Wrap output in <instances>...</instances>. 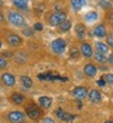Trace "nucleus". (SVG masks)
<instances>
[{"mask_svg": "<svg viewBox=\"0 0 113 123\" xmlns=\"http://www.w3.org/2000/svg\"><path fill=\"white\" fill-rule=\"evenodd\" d=\"M12 4L20 9V10H27V4H28V0H11Z\"/></svg>", "mask_w": 113, "mask_h": 123, "instance_id": "obj_17", "label": "nucleus"}, {"mask_svg": "<svg viewBox=\"0 0 113 123\" xmlns=\"http://www.w3.org/2000/svg\"><path fill=\"white\" fill-rule=\"evenodd\" d=\"M0 48H1V41H0Z\"/></svg>", "mask_w": 113, "mask_h": 123, "instance_id": "obj_39", "label": "nucleus"}, {"mask_svg": "<svg viewBox=\"0 0 113 123\" xmlns=\"http://www.w3.org/2000/svg\"><path fill=\"white\" fill-rule=\"evenodd\" d=\"M87 89L84 87V86H76L74 90H73V96L76 98V100H84L85 97H87Z\"/></svg>", "mask_w": 113, "mask_h": 123, "instance_id": "obj_6", "label": "nucleus"}, {"mask_svg": "<svg viewBox=\"0 0 113 123\" xmlns=\"http://www.w3.org/2000/svg\"><path fill=\"white\" fill-rule=\"evenodd\" d=\"M105 123H113V121H106Z\"/></svg>", "mask_w": 113, "mask_h": 123, "instance_id": "obj_37", "label": "nucleus"}, {"mask_svg": "<svg viewBox=\"0 0 113 123\" xmlns=\"http://www.w3.org/2000/svg\"><path fill=\"white\" fill-rule=\"evenodd\" d=\"M7 21L15 27H24L26 26V20L24 15L17 11H9L7 12Z\"/></svg>", "mask_w": 113, "mask_h": 123, "instance_id": "obj_1", "label": "nucleus"}, {"mask_svg": "<svg viewBox=\"0 0 113 123\" xmlns=\"http://www.w3.org/2000/svg\"><path fill=\"white\" fill-rule=\"evenodd\" d=\"M94 36L97 37V38H103L107 36V31H106V27L103 25H97L95 28H94Z\"/></svg>", "mask_w": 113, "mask_h": 123, "instance_id": "obj_11", "label": "nucleus"}, {"mask_svg": "<svg viewBox=\"0 0 113 123\" xmlns=\"http://www.w3.org/2000/svg\"><path fill=\"white\" fill-rule=\"evenodd\" d=\"M33 30H36V31H43V25L39 24V22H36L33 25Z\"/></svg>", "mask_w": 113, "mask_h": 123, "instance_id": "obj_30", "label": "nucleus"}, {"mask_svg": "<svg viewBox=\"0 0 113 123\" xmlns=\"http://www.w3.org/2000/svg\"><path fill=\"white\" fill-rule=\"evenodd\" d=\"M109 1H113V0H109Z\"/></svg>", "mask_w": 113, "mask_h": 123, "instance_id": "obj_40", "label": "nucleus"}, {"mask_svg": "<svg viewBox=\"0 0 113 123\" xmlns=\"http://www.w3.org/2000/svg\"><path fill=\"white\" fill-rule=\"evenodd\" d=\"M70 28H71V22L69 21V20H64V21L59 25V30L61 31V32H68Z\"/></svg>", "mask_w": 113, "mask_h": 123, "instance_id": "obj_20", "label": "nucleus"}, {"mask_svg": "<svg viewBox=\"0 0 113 123\" xmlns=\"http://www.w3.org/2000/svg\"><path fill=\"white\" fill-rule=\"evenodd\" d=\"M1 81L4 83L5 86H9V87H12L16 83V79L12 74H10V73H4L1 74Z\"/></svg>", "mask_w": 113, "mask_h": 123, "instance_id": "obj_7", "label": "nucleus"}, {"mask_svg": "<svg viewBox=\"0 0 113 123\" xmlns=\"http://www.w3.org/2000/svg\"><path fill=\"white\" fill-rule=\"evenodd\" d=\"M75 32H76L77 38L84 39V38L86 37V27H85V25H83V24H77V25L75 26Z\"/></svg>", "mask_w": 113, "mask_h": 123, "instance_id": "obj_13", "label": "nucleus"}, {"mask_svg": "<svg viewBox=\"0 0 113 123\" xmlns=\"http://www.w3.org/2000/svg\"><path fill=\"white\" fill-rule=\"evenodd\" d=\"M59 118L61 119V121H64V122H70V121H73L74 118H75V116L74 115H70V113H66V112H61V115L59 116Z\"/></svg>", "mask_w": 113, "mask_h": 123, "instance_id": "obj_23", "label": "nucleus"}, {"mask_svg": "<svg viewBox=\"0 0 113 123\" xmlns=\"http://www.w3.org/2000/svg\"><path fill=\"white\" fill-rule=\"evenodd\" d=\"M108 20H109L111 25L113 26V12H112V14H109V16H108Z\"/></svg>", "mask_w": 113, "mask_h": 123, "instance_id": "obj_33", "label": "nucleus"}, {"mask_svg": "<svg viewBox=\"0 0 113 123\" xmlns=\"http://www.w3.org/2000/svg\"><path fill=\"white\" fill-rule=\"evenodd\" d=\"M42 123H55V121H54L53 118L47 117V118H44V119H43V122H42Z\"/></svg>", "mask_w": 113, "mask_h": 123, "instance_id": "obj_32", "label": "nucleus"}, {"mask_svg": "<svg viewBox=\"0 0 113 123\" xmlns=\"http://www.w3.org/2000/svg\"><path fill=\"white\" fill-rule=\"evenodd\" d=\"M96 50H97L98 53L106 54V53L108 52V46H107L106 43H103V42H97V43H96Z\"/></svg>", "mask_w": 113, "mask_h": 123, "instance_id": "obj_19", "label": "nucleus"}, {"mask_svg": "<svg viewBox=\"0 0 113 123\" xmlns=\"http://www.w3.org/2000/svg\"><path fill=\"white\" fill-rule=\"evenodd\" d=\"M21 123H22V122H21Z\"/></svg>", "mask_w": 113, "mask_h": 123, "instance_id": "obj_41", "label": "nucleus"}, {"mask_svg": "<svg viewBox=\"0 0 113 123\" xmlns=\"http://www.w3.org/2000/svg\"><path fill=\"white\" fill-rule=\"evenodd\" d=\"M6 41H7V43L11 46V47H17L22 43V38L20 37L18 35H9L6 37Z\"/></svg>", "mask_w": 113, "mask_h": 123, "instance_id": "obj_8", "label": "nucleus"}, {"mask_svg": "<svg viewBox=\"0 0 113 123\" xmlns=\"http://www.w3.org/2000/svg\"><path fill=\"white\" fill-rule=\"evenodd\" d=\"M50 48H52V50L55 54H63L65 52L66 43H65V41L63 38H57L50 43Z\"/></svg>", "mask_w": 113, "mask_h": 123, "instance_id": "obj_2", "label": "nucleus"}, {"mask_svg": "<svg viewBox=\"0 0 113 123\" xmlns=\"http://www.w3.org/2000/svg\"><path fill=\"white\" fill-rule=\"evenodd\" d=\"M7 119L11 123H21L25 121V113L21 111H12L7 115Z\"/></svg>", "mask_w": 113, "mask_h": 123, "instance_id": "obj_4", "label": "nucleus"}, {"mask_svg": "<svg viewBox=\"0 0 113 123\" xmlns=\"http://www.w3.org/2000/svg\"><path fill=\"white\" fill-rule=\"evenodd\" d=\"M87 97L91 102H94V104H97V102H100L102 100V95H101V92L98 90H91L89 94H87Z\"/></svg>", "mask_w": 113, "mask_h": 123, "instance_id": "obj_10", "label": "nucleus"}, {"mask_svg": "<svg viewBox=\"0 0 113 123\" xmlns=\"http://www.w3.org/2000/svg\"><path fill=\"white\" fill-rule=\"evenodd\" d=\"M20 80H21V84H22V86H25L26 89H30L31 86H32V84H33L32 79H31L30 76H27V75H22Z\"/></svg>", "mask_w": 113, "mask_h": 123, "instance_id": "obj_18", "label": "nucleus"}, {"mask_svg": "<svg viewBox=\"0 0 113 123\" xmlns=\"http://www.w3.org/2000/svg\"><path fill=\"white\" fill-rule=\"evenodd\" d=\"M64 20H66V15L64 12H61V11H55L53 12L52 15L49 16L48 18V24L50 26H59L61 22L64 21Z\"/></svg>", "mask_w": 113, "mask_h": 123, "instance_id": "obj_3", "label": "nucleus"}, {"mask_svg": "<svg viewBox=\"0 0 113 123\" xmlns=\"http://www.w3.org/2000/svg\"><path fill=\"white\" fill-rule=\"evenodd\" d=\"M7 67V62L6 59L3 57V55H0V69H5Z\"/></svg>", "mask_w": 113, "mask_h": 123, "instance_id": "obj_27", "label": "nucleus"}, {"mask_svg": "<svg viewBox=\"0 0 113 123\" xmlns=\"http://www.w3.org/2000/svg\"><path fill=\"white\" fill-rule=\"evenodd\" d=\"M70 55L73 57V58H77L79 57V50L76 48H71L70 49Z\"/></svg>", "mask_w": 113, "mask_h": 123, "instance_id": "obj_29", "label": "nucleus"}, {"mask_svg": "<svg viewBox=\"0 0 113 123\" xmlns=\"http://www.w3.org/2000/svg\"><path fill=\"white\" fill-rule=\"evenodd\" d=\"M97 85L98 86H101V87H103L105 85H106V80L102 78V79H100V80H97Z\"/></svg>", "mask_w": 113, "mask_h": 123, "instance_id": "obj_31", "label": "nucleus"}, {"mask_svg": "<svg viewBox=\"0 0 113 123\" xmlns=\"http://www.w3.org/2000/svg\"><path fill=\"white\" fill-rule=\"evenodd\" d=\"M26 111H27V116L31 119H33V121L39 119L41 116H42V111H41L38 107H36L35 105H28V107L26 108Z\"/></svg>", "mask_w": 113, "mask_h": 123, "instance_id": "obj_5", "label": "nucleus"}, {"mask_svg": "<svg viewBox=\"0 0 113 123\" xmlns=\"http://www.w3.org/2000/svg\"><path fill=\"white\" fill-rule=\"evenodd\" d=\"M98 6L105 10H109L112 7V3L109 0H98Z\"/></svg>", "mask_w": 113, "mask_h": 123, "instance_id": "obj_24", "label": "nucleus"}, {"mask_svg": "<svg viewBox=\"0 0 113 123\" xmlns=\"http://www.w3.org/2000/svg\"><path fill=\"white\" fill-rule=\"evenodd\" d=\"M84 73H85V75L89 76V78H94V76L97 74V68H96L94 64L89 63V64H86V65L84 67Z\"/></svg>", "mask_w": 113, "mask_h": 123, "instance_id": "obj_12", "label": "nucleus"}, {"mask_svg": "<svg viewBox=\"0 0 113 123\" xmlns=\"http://www.w3.org/2000/svg\"><path fill=\"white\" fill-rule=\"evenodd\" d=\"M11 101L14 102V104H16V105H21V104H24V101H25V96L22 94H20V92H15V94L11 95Z\"/></svg>", "mask_w": 113, "mask_h": 123, "instance_id": "obj_15", "label": "nucleus"}, {"mask_svg": "<svg viewBox=\"0 0 113 123\" xmlns=\"http://www.w3.org/2000/svg\"><path fill=\"white\" fill-rule=\"evenodd\" d=\"M80 52L84 55V58H92L94 57V52H92V47L89 43H83L80 46Z\"/></svg>", "mask_w": 113, "mask_h": 123, "instance_id": "obj_9", "label": "nucleus"}, {"mask_svg": "<svg viewBox=\"0 0 113 123\" xmlns=\"http://www.w3.org/2000/svg\"><path fill=\"white\" fill-rule=\"evenodd\" d=\"M86 5V0H71V6L75 11L81 10V7H84Z\"/></svg>", "mask_w": 113, "mask_h": 123, "instance_id": "obj_16", "label": "nucleus"}, {"mask_svg": "<svg viewBox=\"0 0 113 123\" xmlns=\"http://www.w3.org/2000/svg\"><path fill=\"white\" fill-rule=\"evenodd\" d=\"M38 102L43 108H49L50 106H52V98L48 97V96H41L38 98Z\"/></svg>", "mask_w": 113, "mask_h": 123, "instance_id": "obj_14", "label": "nucleus"}, {"mask_svg": "<svg viewBox=\"0 0 113 123\" xmlns=\"http://www.w3.org/2000/svg\"><path fill=\"white\" fill-rule=\"evenodd\" d=\"M108 62H109L111 64H113V53H112V54L108 57Z\"/></svg>", "mask_w": 113, "mask_h": 123, "instance_id": "obj_35", "label": "nucleus"}, {"mask_svg": "<svg viewBox=\"0 0 113 123\" xmlns=\"http://www.w3.org/2000/svg\"><path fill=\"white\" fill-rule=\"evenodd\" d=\"M4 22V15H3V12H0V24H3Z\"/></svg>", "mask_w": 113, "mask_h": 123, "instance_id": "obj_36", "label": "nucleus"}, {"mask_svg": "<svg viewBox=\"0 0 113 123\" xmlns=\"http://www.w3.org/2000/svg\"><path fill=\"white\" fill-rule=\"evenodd\" d=\"M106 41H107V46L113 48V35H112V33L106 36Z\"/></svg>", "mask_w": 113, "mask_h": 123, "instance_id": "obj_26", "label": "nucleus"}, {"mask_svg": "<svg viewBox=\"0 0 113 123\" xmlns=\"http://www.w3.org/2000/svg\"><path fill=\"white\" fill-rule=\"evenodd\" d=\"M98 18V14L96 11H90L85 15V20L89 22H92V21H96V20Z\"/></svg>", "mask_w": 113, "mask_h": 123, "instance_id": "obj_21", "label": "nucleus"}, {"mask_svg": "<svg viewBox=\"0 0 113 123\" xmlns=\"http://www.w3.org/2000/svg\"><path fill=\"white\" fill-rule=\"evenodd\" d=\"M24 35H25V36H28V37H30V36L32 37V36H33V30L30 28V27H25V28H24Z\"/></svg>", "mask_w": 113, "mask_h": 123, "instance_id": "obj_28", "label": "nucleus"}, {"mask_svg": "<svg viewBox=\"0 0 113 123\" xmlns=\"http://www.w3.org/2000/svg\"><path fill=\"white\" fill-rule=\"evenodd\" d=\"M103 79L106 80V83H107V84L113 85V74H106V75L103 76Z\"/></svg>", "mask_w": 113, "mask_h": 123, "instance_id": "obj_25", "label": "nucleus"}, {"mask_svg": "<svg viewBox=\"0 0 113 123\" xmlns=\"http://www.w3.org/2000/svg\"><path fill=\"white\" fill-rule=\"evenodd\" d=\"M94 58H95L96 62H98V63H106V62L108 60V58L103 53H98V52L94 54Z\"/></svg>", "mask_w": 113, "mask_h": 123, "instance_id": "obj_22", "label": "nucleus"}, {"mask_svg": "<svg viewBox=\"0 0 113 123\" xmlns=\"http://www.w3.org/2000/svg\"><path fill=\"white\" fill-rule=\"evenodd\" d=\"M11 55H12V53H10V52H4L3 53V57H7L9 58V57H11Z\"/></svg>", "mask_w": 113, "mask_h": 123, "instance_id": "obj_34", "label": "nucleus"}, {"mask_svg": "<svg viewBox=\"0 0 113 123\" xmlns=\"http://www.w3.org/2000/svg\"><path fill=\"white\" fill-rule=\"evenodd\" d=\"M3 6V0H0V7Z\"/></svg>", "mask_w": 113, "mask_h": 123, "instance_id": "obj_38", "label": "nucleus"}]
</instances>
